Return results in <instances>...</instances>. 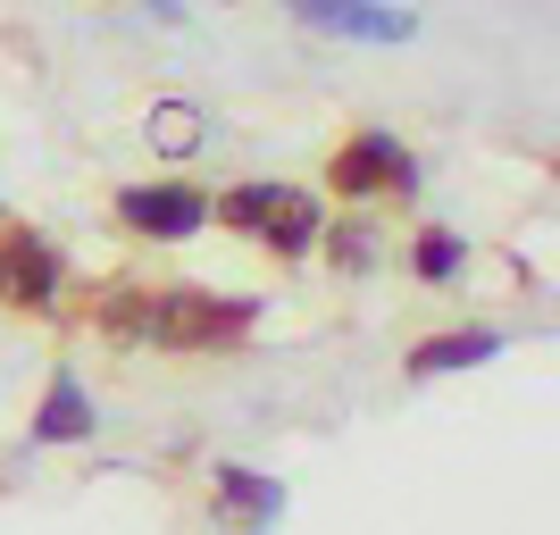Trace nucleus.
<instances>
[{
  "instance_id": "1",
  "label": "nucleus",
  "mask_w": 560,
  "mask_h": 535,
  "mask_svg": "<svg viewBox=\"0 0 560 535\" xmlns=\"http://www.w3.org/2000/svg\"><path fill=\"white\" fill-rule=\"evenodd\" d=\"M210 218H226L234 234H259L277 259H310L318 243V201L302 185H234L210 201Z\"/></svg>"
},
{
  "instance_id": "2",
  "label": "nucleus",
  "mask_w": 560,
  "mask_h": 535,
  "mask_svg": "<svg viewBox=\"0 0 560 535\" xmlns=\"http://www.w3.org/2000/svg\"><path fill=\"white\" fill-rule=\"evenodd\" d=\"M259 326L243 293H151V344L167 351H234Z\"/></svg>"
},
{
  "instance_id": "3",
  "label": "nucleus",
  "mask_w": 560,
  "mask_h": 535,
  "mask_svg": "<svg viewBox=\"0 0 560 535\" xmlns=\"http://www.w3.org/2000/svg\"><path fill=\"white\" fill-rule=\"evenodd\" d=\"M410 185H419L410 151H401L394 135H376V126H360V135L327 160V193L335 201H376V193H410Z\"/></svg>"
},
{
  "instance_id": "4",
  "label": "nucleus",
  "mask_w": 560,
  "mask_h": 535,
  "mask_svg": "<svg viewBox=\"0 0 560 535\" xmlns=\"http://www.w3.org/2000/svg\"><path fill=\"white\" fill-rule=\"evenodd\" d=\"M0 302L25 310V318L59 310V252L34 226H0Z\"/></svg>"
},
{
  "instance_id": "5",
  "label": "nucleus",
  "mask_w": 560,
  "mask_h": 535,
  "mask_svg": "<svg viewBox=\"0 0 560 535\" xmlns=\"http://www.w3.org/2000/svg\"><path fill=\"white\" fill-rule=\"evenodd\" d=\"M117 226L151 234V243H185V234L210 226V201L192 185H126L117 193Z\"/></svg>"
},
{
  "instance_id": "6",
  "label": "nucleus",
  "mask_w": 560,
  "mask_h": 535,
  "mask_svg": "<svg viewBox=\"0 0 560 535\" xmlns=\"http://www.w3.org/2000/svg\"><path fill=\"white\" fill-rule=\"evenodd\" d=\"M293 18L335 34V43H410L419 34V18L394 0H293Z\"/></svg>"
},
{
  "instance_id": "7",
  "label": "nucleus",
  "mask_w": 560,
  "mask_h": 535,
  "mask_svg": "<svg viewBox=\"0 0 560 535\" xmlns=\"http://www.w3.org/2000/svg\"><path fill=\"white\" fill-rule=\"evenodd\" d=\"M502 344H511V335H493V326H452V335H427V344L401 351V376H410V385H435V376H460V369H477V360H493Z\"/></svg>"
},
{
  "instance_id": "8",
  "label": "nucleus",
  "mask_w": 560,
  "mask_h": 535,
  "mask_svg": "<svg viewBox=\"0 0 560 535\" xmlns=\"http://www.w3.org/2000/svg\"><path fill=\"white\" fill-rule=\"evenodd\" d=\"M210 493H218V511H226L234 527H252V535L284 511V486H277V477H259V468H234V461H218V468H210Z\"/></svg>"
},
{
  "instance_id": "9",
  "label": "nucleus",
  "mask_w": 560,
  "mask_h": 535,
  "mask_svg": "<svg viewBox=\"0 0 560 535\" xmlns=\"http://www.w3.org/2000/svg\"><path fill=\"white\" fill-rule=\"evenodd\" d=\"M84 435H93V402H84V385L59 369L50 394H43V410H34V443H84Z\"/></svg>"
},
{
  "instance_id": "10",
  "label": "nucleus",
  "mask_w": 560,
  "mask_h": 535,
  "mask_svg": "<svg viewBox=\"0 0 560 535\" xmlns=\"http://www.w3.org/2000/svg\"><path fill=\"white\" fill-rule=\"evenodd\" d=\"M93 318L109 344H151V293H135V284H109L93 302Z\"/></svg>"
},
{
  "instance_id": "11",
  "label": "nucleus",
  "mask_w": 560,
  "mask_h": 535,
  "mask_svg": "<svg viewBox=\"0 0 560 535\" xmlns=\"http://www.w3.org/2000/svg\"><path fill=\"white\" fill-rule=\"evenodd\" d=\"M410 268H419V284H452L468 268V243L452 226H419L410 234Z\"/></svg>"
},
{
  "instance_id": "12",
  "label": "nucleus",
  "mask_w": 560,
  "mask_h": 535,
  "mask_svg": "<svg viewBox=\"0 0 560 535\" xmlns=\"http://www.w3.org/2000/svg\"><path fill=\"white\" fill-rule=\"evenodd\" d=\"M142 126H151V151H167V160H192V151H201V117H192L185 101H160Z\"/></svg>"
},
{
  "instance_id": "13",
  "label": "nucleus",
  "mask_w": 560,
  "mask_h": 535,
  "mask_svg": "<svg viewBox=\"0 0 560 535\" xmlns=\"http://www.w3.org/2000/svg\"><path fill=\"white\" fill-rule=\"evenodd\" d=\"M327 243H335V259H343V268H369V252H376V243H369V226H335Z\"/></svg>"
},
{
  "instance_id": "14",
  "label": "nucleus",
  "mask_w": 560,
  "mask_h": 535,
  "mask_svg": "<svg viewBox=\"0 0 560 535\" xmlns=\"http://www.w3.org/2000/svg\"><path fill=\"white\" fill-rule=\"evenodd\" d=\"M0 226H9V218H0Z\"/></svg>"
}]
</instances>
